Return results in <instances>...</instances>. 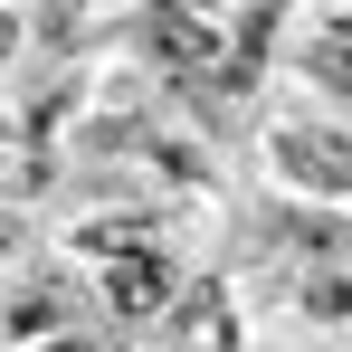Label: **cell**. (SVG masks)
I'll list each match as a JSON object with an SVG mask.
<instances>
[{"label": "cell", "instance_id": "1", "mask_svg": "<svg viewBox=\"0 0 352 352\" xmlns=\"http://www.w3.org/2000/svg\"><path fill=\"white\" fill-rule=\"evenodd\" d=\"M276 162H286L305 190H352V133H314V124H286V133H276Z\"/></svg>", "mask_w": 352, "mask_h": 352}, {"label": "cell", "instance_id": "2", "mask_svg": "<svg viewBox=\"0 0 352 352\" xmlns=\"http://www.w3.org/2000/svg\"><path fill=\"white\" fill-rule=\"evenodd\" d=\"M305 314H314V324H352V276L343 267H314V276H305Z\"/></svg>", "mask_w": 352, "mask_h": 352}, {"label": "cell", "instance_id": "3", "mask_svg": "<svg viewBox=\"0 0 352 352\" xmlns=\"http://www.w3.org/2000/svg\"><path fill=\"white\" fill-rule=\"evenodd\" d=\"M105 295H115V314H153L162 267H153V257H133V267H115V276H105Z\"/></svg>", "mask_w": 352, "mask_h": 352}, {"label": "cell", "instance_id": "4", "mask_svg": "<svg viewBox=\"0 0 352 352\" xmlns=\"http://www.w3.org/2000/svg\"><path fill=\"white\" fill-rule=\"evenodd\" d=\"M305 76H314V86H324V96H352V38H343V29H333V38H314V48H305Z\"/></svg>", "mask_w": 352, "mask_h": 352}, {"label": "cell", "instance_id": "5", "mask_svg": "<svg viewBox=\"0 0 352 352\" xmlns=\"http://www.w3.org/2000/svg\"><path fill=\"white\" fill-rule=\"evenodd\" d=\"M276 238H295V248H333V219H314V210H286V219H276Z\"/></svg>", "mask_w": 352, "mask_h": 352}, {"label": "cell", "instance_id": "6", "mask_svg": "<svg viewBox=\"0 0 352 352\" xmlns=\"http://www.w3.org/2000/svg\"><path fill=\"white\" fill-rule=\"evenodd\" d=\"M0 58H10V19H0Z\"/></svg>", "mask_w": 352, "mask_h": 352}]
</instances>
